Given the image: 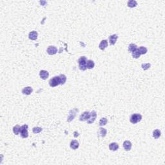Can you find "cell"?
Listing matches in <instances>:
<instances>
[{
    "mask_svg": "<svg viewBox=\"0 0 165 165\" xmlns=\"http://www.w3.org/2000/svg\"><path fill=\"white\" fill-rule=\"evenodd\" d=\"M90 117V112H83L82 114L81 115L80 117H79V120L81 121H87L88 119Z\"/></svg>",
    "mask_w": 165,
    "mask_h": 165,
    "instance_id": "obj_8",
    "label": "cell"
},
{
    "mask_svg": "<svg viewBox=\"0 0 165 165\" xmlns=\"http://www.w3.org/2000/svg\"><path fill=\"white\" fill-rule=\"evenodd\" d=\"M123 147L126 151H130L132 148V143L129 141H125L123 142Z\"/></svg>",
    "mask_w": 165,
    "mask_h": 165,
    "instance_id": "obj_11",
    "label": "cell"
},
{
    "mask_svg": "<svg viewBox=\"0 0 165 165\" xmlns=\"http://www.w3.org/2000/svg\"><path fill=\"white\" fill-rule=\"evenodd\" d=\"M33 91V89H32V87H27L24 88L23 90H22V93L25 95H30L31 93Z\"/></svg>",
    "mask_w": 165,
    "mask_h": 165,
    "instance_id": "obj_15",
    "label": "cell"
},
{
    "mask_svg": "<svg viewBox=\"0 0 165 165\" xmlns=\"http://www.w3.org/2000/svg\"><path fill=\"white\" fill-rule=\"evenodd\" d=\"M61 79H60V76H55L49 81V85L51 87H55L58 85H61Z\"/></svg>",
    "mask_w": 165,
    "mask_h": 165,
    "instance_id": "obj_2",
    "label": "cell"
},
{
    "mask_svg": "<svg viewBox=\"0 0 165 165\" xmlns=\"http://www.w3.org/2000/svg\"><path fill=\"white\" fill-rule=\"evenodd\" d=\"M119 148V144L117 142H112L109 145V149L112 151H116Z\"/></svg>",
    "mask_w": 165,
    "mask_h": 165,
    "instance_id": "obj_16",
    "label": "cell"
},
{
    "mask_svg": "<svg viewBox=\"0 0 165 165\" xmlns=\"http://www.w3.org/2000/svg\"><path fill=\"white\" fill-rule=\"evenodd\" d=\"M46 52L49 55H54L57 52V49L54 46H49L46 50Z\"/></svg>",
    "mask_w": 165,
    "mask_h": 165,
    "instance_id": "obj_7",
    "label": "cell"
},
{
    "mask_svg": "<svg viewBox=\"0 0 165 165\" xmlns=\"http://www.w3.org/2000/svg\"><path fill=\"white\" fill-rule=\"evenodd\" d=\"M132 57L135 59H138L141 56V54H140L139 51L138 50V48H137L135 51H133L132 52Z\"/></svg>",
    "mask_w": 165,
    "mask_h": 165,
    "instance_id": "obj_18",
    "label": "cell"
},
{
    "mask_svg": "<svg viewBox=\"0 0 165 165\" xmlns=\"http://www.w3.org/2000/svg\"><path fill=\"white\" fill-rule=\"evenodd\" d=\"M87 57L85 56H82L78 60V64H79V67L80 70L84 71L87 69Z\"/></svg>",
    "mask_w": 165,
    "mask_h": 165,
    "instance_id": "obj_1",
    "label": "cell"
},
{
    "mask_svg": "<svg viewBox=\"0 0 165 165\" xmlns=\"http://www.w3.org/2000/svg\"><path fill=\"white\" fill-rule=\"evenodd\" d=\"M141 119H142V115H141L139 114H134L132 115L130 121L132 123L136 124L141 121Z\"/></svg>",
    "mask_w": 165,
    "mask_h": 165,
    "instance_id": "obj_3",
    "label": "cell"
},
{
    "mask_svg": "<svg viewBox=\"0 0 165 165\" xmlns=\"http://www.w3.org/2000/svg\"><path fill=\"white\" fill-rule=\"evenodd\" d=\"M42 130H43V129L40 128V127H34V128L32 129V131L34 133H40Z\"/></svg>",
    "mask_w": 165,
    "mask_h": 165,
    "instance_id": "obj_27",
    "label": "cell"
},
{
    "mask_svg": "<svg viewBox=\"0 0 165 165\" xmlns=\"http://www.w3.org/2000/svg\"><path fill=\"white\" fill-rule=\"evenodd\" d=\"M20 126L19 125H16L13 128V132L16 135H18L19 133H20Z\"/></svg>",
    "mask_w": 165,
    "mask_h": 165,
    "instance_id": "obj_24",
    "label": "cell"
},
{
    "mask_svg": "<svg viewBox=\"0 0 165 165\" xmlns=\"http://www.w3.org/2000/svg\"><path fill=\"white\" fill-rule=\"evenodd\" d=\"M78 112V110L77 109V108H74V109H73V110H70V112H69V117H68V119H67V121L68 122L72 121L74 119L75 116H76V112Z\"/></svg>",
    "mask_w": 165,
    "mask_h": 165,
    "instance_id": "obj_6",
    "label": "cell"
},
{
    "mask_svg": "<svg viewBox=\"0 0 165 165\" xmlns=\"http://www.w3.org/2000/svg\"><path fill=\"white\" fill-rule=\"evenodd\" d=\"M137 5H138V3L135 0H130L128 2V7H130V8L135 7Z\"/></svg>",
    "mask_w": 165,
    "mask_h": 165,
    "instance_id": "obj_20",
    "label": "cell"
},
{
    "mask_svg": "<svg viewBox=\"0 0 165 165\" xmlns=\"http://www.w3.org/2000/svg\"><path fill=\"white\" fill-rule=\"evenodd\" d=\"M107 46H108V41L105 39V40L101 41V42L99 44V48H100L101 50H104Z\"/></svg>",
    "mask_w": 165,
    "mask_h": 165,
    "instance_id": "obj_12",
    "label": "cell"
},
{
    "mask_svg": "<svg viewBox=\"0 0 165 165\" xmlns=\"http://www.w3.org/2000/svg\"><path fill=\"white\" fill-rule=\"evenodd\" d=\"M70 148H71L72 149L76 150V149H78V148H79V142H78V141H76V140H73V141H72L71 142H70Z\"/></svg>",
    "mask_w": 165,
    "mask_h": 165,
    "instance_id": "obj_13",
    "label": "cell"
},
{
    "mask_svg": "<svg viewBox=\"0 0 165 165\" xmlns=\"http://www.w3.org/2000/svg\"><path fill=\"white\" fill-rule=\"evenodd\" d=\"M39 76H40V78H41L42 79L45 80V79H46L48 78L49 73H48L47 71H46V70H41L40 72H39Z\"/></svg>",
    "mask_w": 165,
    "mask_h": 165,
    "instance_id": "obj_10",
    "label": "cell"
},
{
    "mask_svg": "<svg viewBox=\"0 0 165 165\" xmlns=\"http://www.w3.org/2000/svg\"><path fill=\"white\" fill-rule=\"evenodd\" d=\"M95 66V63L92 60H88L87 61V68L88 69H93Z\"/></svg>",
    "mask_w": 165,
    "mask_h": 165,
    "instance_id": "obj_17",
    "label": "cell"
},
{
    "mask_svg": "<svg viewBox=\"0 0 165 165\" xmlns=\"http://www.w3.org/2000/svg\"><path fill=\"white\" fill-rule=\"evenodd\" d=\"M138 48V46L133 43H131L128 46V51L130 52H132L133 51H135Z\"/></svg>",
    "mask_w": 165,
    "mask_h": 165,
    "instance_id": "obj_21",
    "label": "cell"
},
{
    "mask_svg": "<svg viewBox=\"0 0 165 165\" xmlns=\"http://www.w3.org/2000/svg\"><path fill=\"white\" fill-rule=\"evenodd\" d=\"M117 37H118V36L117 34L111 35L109 37V43H110V45H114L117 41Z\"/></svg>",
    "mask_w": 165,
    "mask_h": 165,
    "instance_id": "obj_9",
    "label": "cell"
},
{
    "mask_svg": "<svg viewBox=\"0 0 165 165\" xmlns=\"http://www.w3.org/2000/svg\"><path fill=\"white\" fill-rule=\"evenodd\" d=\"M107 122H108V120L106 118L104 117V118H102L101 119V120L99 121V125L100 126H104V125H106L107 124Z\"/></svg>",
    "mask_w": 165,
    "mask_h": 165,
    "instance_id": "obj_26",
    "label": "cell"
},
{
    "mask_svg": "<svg viewBox=\"0 0 165 165\" xmlns=\"http://www.w3.org/2000/svg\"><path fill=\"white\" fill-rule=\"evenodd\" d=\"M74 137L75 138H77V137H78L79 136V133H78V132H74Z\"/></svg>",
    "mask_w": 165,
    "mask_h": 165,
    "instance_id": "obj_29",
    "label": "cell"
},
{
    "mask_svg": "<svg viewBox=\"0 0 165 165\" xmlns=\"http://www.w3.org/2000/svg\"><path fill=\"white\" fill-rule=\"evenodd\" d=\"M150 66H151V64H150V63H143V64H142V65H141V67H142V69L144 70H148V69H149L150 67Z\"/></svg>",
    "mask_w": 165,
    "mask_h": 165,
    "instance_id": "obj_28",
    "label": "cell"
},
{
    "mask_svg": "<svg viewBox=\"0 0 165 165\" xmlns=\"http://www.w3.org/2000/svg\"><path fill=\"white\" fill-rule=\"evenodd\" d=\"M138 50L139 51L141 55V54H147V51H148L147 48H146V47H144V46H141V47H139V48H138Z\"/></svg>",
    "mask_w": 165,
    "mask_h": 165,
    "instance_id": "obj_23",
    "label": "cell"
},
{
    "mask_svg": "<svg viewBox=\"0 0 165 165\" xmlns=\"http://www.w3.org/2000/svg\"><path fill=\"white\" fill-rule=\"evenodd\" d=\"M37 36H38V34L36 31H32L29 33L28 37L31 40H36L37 38Z\"/></svg>",
    "mask_w": 165,
    "mask_h": 165,
    "instance_id": "obj_14",
    "label": "cell"
},
{
    "mask_svg": "<svg viewBox=\"0 0 165 165\" xmlns=\"http://www.w3.org/2000/svg\"><path fill=\"white\" fill-rule=\"evenodd\" d=\"M60 77L61 79V85H64L67 81V77L64 74H61V75H60Z\"/></svg>",
    "mask_w": 165,
    "mask_h": 165,
    "instance_id": "obj_25",
    "label": "cell"
},
{
    "mask_svg": "<svg viewBox=\"0 0 165 165\" xmlns=\"http://www.w3.org/2000/svg\"><path fill=\"white\" fill-rule=\"evenodd\" d=\"M96 117H97L96 112V111H92V112L90 113V117L88 119L87 123L88 124L93 123L96 121Z\"/></svg>",
    "mask_w": 165,
    "mask_h": 165,
    "instance_id": "obj_5",
    "label": "cell"
},
{
    "mask_svg": "<svg viewBox=\"0 0 165 165\" xmlns=\"http://www.w3.org/2000/svg\"><path fill=\"white\" fill-rule=\"evenodd\" d=\"M28 126L27 124H24L23 126H21L20 128V135L21 137L23 138H27L28 136Z\"/></svg>",
    "mask_w": 165,
    "mask_h": 165,
    "instance_id": "obj_4",
    "label": "cell"
},
{
    "mask_svg": "<svg viewBox=\"0 0 165 165\" xmlns=\"http://www.w3.org/2000/svg\"><path fill=\"white\" fill-rule=\"evenodd\" d=\"M160 134H161V133H160V130L158 129H156L153 132V137L155 139H158L160 136Z\"/></svg>",
    "mask_w": 165,
    "mask_h": 165,
    "instance_id": "obj_22",
    "label": "cell"
},
{
    "mask_svg": "<svg viewBox=\"0 0 165 165\" xmlns=\"http://www.w3.org/2000/svg\"><path fill=\"white\" fill-rule=\"evenodd\" d=\"M106 132L107 131L105 128H100L99 130V135H101L102 138H105L106 135Z\"/></svg>",
    "mask_w": 165,
    "mask_h": 165,
    "instance_id": "obj_19",
    "label": "cell"
}]
</instances>
